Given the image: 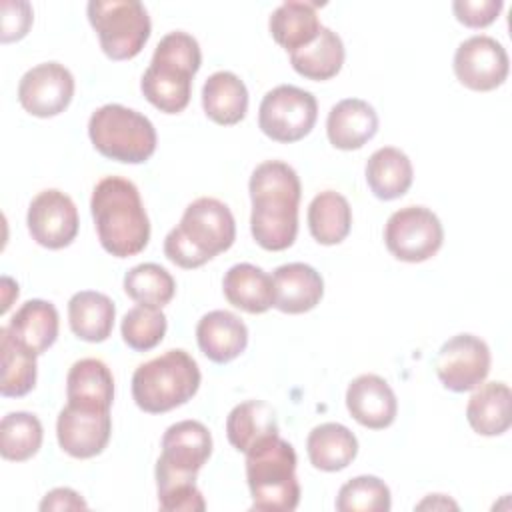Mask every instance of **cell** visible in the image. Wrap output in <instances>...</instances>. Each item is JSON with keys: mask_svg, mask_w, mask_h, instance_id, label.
<instances>
[{"mask_svg": "<svg viewBox=\"0 0 512 512\" xmlns=\"http://www.w3.org/2000/svg\"><path fill=\"white\" fill-rule=\"evenodd\" d=\"M94 148L110 160L142 164L156 150L154 124L140 112L122 104H104L88 120Z\"/></svg>", "mask_w": 512, "mask_h": 512, "instance_id": "52a82bcc", "label": "cell"}, {"mask_svg": "<svg viewBox=\"0 0 512 512\" xmlns=\"http://www.w3.org/2000/svg\"><path fill=\"white\" fill-rule=\"evenodd\" d=\"M88 20L98 34L102 52L112 60H130L138 56L150 38V16L136 0H92L88 2Z\"/></svg>", "mask_w": 512, "mask_h": 512, "instance_id": "ba28073f", "label": "cell"}, {"mask_svg": "<svg viewBox=\"0 0 512 512\" xmlns=\"http://www.w3.org/2000/svg\"><path fill=\"white\" fill-rule=\"evenodd\" d=\"M502 0H456L452 2V10L458 22H462L468 28H484L492 24L500 10Z\"/></svg>", "mask_w": 512, "mask_h": 512, "instance_id": "f35d334b", "label": "cell"}, {"mask_svg": "<svg viewBox=\"0 0 512 512\" xmlns=\"http://www.w3.org/2000/svg\"><path fill=\"white\" fill-rule=\"evenodd\" d=\"M114 302L96 290H80L68 302L72 332L86 342H104L114 328Z\"/></svg>", "mask_w": 512, "mask_h": 512, "instance_id": "4316f807", "label": "cell"}, {"mask_svg": "<svg viewBox=\"0 0 512 512\" xmlns=\"http://www.w3.org/2000/svg\"><path fill=\"white\" fill-rule=\"evenodd\" d=\"M74 96V76L60 62H42L18 82L22 108L38 118H50L68 108Z\"/></svg>", "mask_w": 512, "mask_h": 512, "instance_id": "9a60e30c", "label": "cell"}, {"mask_svg": "<svg viewBox=\"0 0 512 512\" xmlns=\"http://www.w3.org/2000/svg\"><path fill=\"white\" fill-rule=\"evenodd\" d=\"M378 132L376 110L360 98H344L328 112L326 134L338 150H358Z\"/></svg>", "mask_w": 512, "mask_h": 512, "instance_id": "ffe728a7", "label": "cell"}, {"mask_svg": "<svg viewBox=\"0 0 512 512\" xmlns=\"http://www.w3.org/2000/svg\"><path fill=\"white\" fill-rule=\"evenodd\" d=\"M200 368L186 350H168L132 374V398L148 414H162L186 404L200 388Z\"/></svg>", "mask_w": 512, "mask_h": 512, "instance_id": "8992f818", "label": "cell"}, {"mask_svg": "<svg viewBox=\"0 0 512 512\" xmlns=\"http://www.w3.org/2000/svg\"><path fill=\"white\" fill-rule=\"evenodd\" d=\"M88 504L72 488H54L40 502V510H86Z\"/></svg>", "mask_w": 512, "mask_h": 512, "instance_id": "60d3db41", "label": "cell"}, {"mask_svg": "<svg viewBox=\"0 0 512 512\" xmlns=\"http://www.w3.org/2000/svg\"><path fill=\"white\" fill-rule=\"evenodd\" d=\"M58 310L52 302L34 298L24 302L10 318V334L34 354H44L58 338Z\"/></svg>", "mask_w": 512, "mask_h": 512, "instance_id": "603a6c76", "label": "cell"}, {"mask_svg": "<svg viewBox=\"0 0 512 512\" xmlns=\"http://www.w3.org/2000/svg\"><path fill=\"white\" fill-rule=\"evenodd\" d=\"M390 488L378 476H356L342 484L336 496L338 512H388Z\"/></svg>", "mask_w": 512, "mask_h": 512, "instance_id": "d590c367", "label": "cell"}, {"mask_svg": "<svg viewBox=\"0 0 512 512\" xmlns=\"http://www.w3.org/2000/svg\"><path fill=\"white\" fill-rule=\"evenodd\" d=\"M308 228L318 244H340L352 228V208L348 200L334 190L316 194L308 206Z\"/></svg>", "mask_w": 512, "mask_h": 512, "instance_id": "1f68e13d", "label": "cell"}, {"mask_svg": "<svg viewBox=\"0 0 512 512\" xmlns=\"http://www.w3.org/2000/svg\"><path fill=\"white\" fill-rule=\"evenodd\" d=\"M278 434L274 408L264 400H246L236 404L226 418L228 442L238 452H248L258 440Z\"/></svg>", "mask_w": 512, "mask_h": 512, "instance_id": "4dcf8cb0", "label": "cell"}, {"mask_svg": "<svg viewBox=\"0 0 512 512\" xmlns=\"http://www.w3.org/2000/svg\"><path fill=\"white\" fill-rule=\"evenodd\" d=\"M196 340L208 360L226 364L246 350L248 328L236 314L228 310H212L200 318Z\"/></svg>", "mask_w": 512, "mask_h": 512, "instance_id": "d6986e66", "label": "cell"}, {"mask_svg": "<svg viewBox=\"0 0 512 512\" xmlns=\"http://www.w3.org/2000/svg\"><path fill=\"white\" fill-rule=\"evenodd\" d=\"M310 464L324 472L346 468L358 454V440L350 428L338 422H324L306 438Z\"/></svg>", "mask_w": 512, "mask_h": 512, "instance_id": "d4e9b609", "label": "cell"}, {"mask_svg": "<svg viewBox=\"0 0 512 512\" xmlns=\"http://www.w3.org/2000/svg\"><path fill=\"white\" fill-rule=\"evenodd\" d=\"M412 178V162L400 148H378L366 162L368 188L380 200H394L404 196L412 186Z\"/></svg>", "mask_w": 512, "mask_h": 512, "instance_id": "484cf974", "label": "cell"}, {"mask_svg": "<svg viewBox=\"0 0 512 512\" xmlns=\"http://www.w3.org/2000/svg\"><path fill=\"white\" fill-rule=\"evenodd\" d=\"M274 308L286 314H302L316 308L324 294V280L316 268L304 262L282 264L272 274Z\"/></svg>", "mask_w": 512, "mask_h": 512, "instance_id": "ac0fdd59", "label": "cell"}, {"mask_svg": "<svg viewBox=\"0 0 512 512\" xmlns=\"http://www.w3.org/2000/svg\"><path fill=\"white\" fill-rule=\"evenodd\" d=\"M112 434L108 408L66 404L56 420V438L60 448L72 458L98 456Z\"/></svg>", "mask_w": 512, "mask_h": 512, "instance_id": "5bb4252c", "label": "cell"}, {"mask_svg": "<svg viewBox=\"0 0 512 512\" xmlns=\"http://www.w3.org/2000/svg\"><path fill=\"white\" fill-rule=\"evenodd\" d=\"M296 450L278 434L258 440L246 452V480L252 508L262 512H292L300 502Z\"/></svg>", "mask_w": 512, "mask_h": 512, "instance_id": "5b68a950", "label": "cell"}, {"mask_svg": "<svg viewBox=\"0 0 512 512\" xmlns=\"http://www.w3.org/2000/svg\"><path fill=\"white\" fill-rule=\"evenodd\" d=\"M202 108L220 126L238 124L248 110L246 84L234 72H214L202 86Z\"/></svg>", "mask_w": 512, "mask_h": 512, "instance_id": "7402d4cb", "label": "cell"}, {"mask_svg": "<svg viewBox=\"0 0 512 512\" xmlns=\"http://www.w3.org/2000/svg\"><path fill=\"white\" fill-rule=\"evenodd\" d=\"M200 64L202 52L196 38L182 30L168 32L142 74L140 90L144 98L164 114L182 112L190 102L192 78Z\"/></svg>", "mask_w": 512, "mask_h": 512, "instance_id": "277c9868", "label": "cell"}, {"mask_svg": "<svg viewBox=\"0 0 512 512\" xmlns=\"http://www.w3.org/2000/svg\"><path fill=\"white\" fill-rule=\"evenodd\" d=\"M512 392L504 382L476 386L466 406V420L480 436H500L512 424Z\"/></svg>", "mask_w": 512, "mask_h": 512, "instance_id": "44dd1931", "label": "cell"}, {"mask_svg": "<svg viewBox=\"0 0 512 512\" xmlns=\"http://www.w3.org/2000/svg\"><path fill=\"white\" fill-rule=\"evenodd\" d=\"M318 118V102L312 92L292 84H280L266 92L258 108L260 130L282 144L298 142L310 134Z\"/></svg>", "mask_w": 512, "mask_h": 512, "instance_id": "9c48e42d", "label": "cell"}, {"mask_svg": "<svg viewBox=\"0 0 512 512\" xmlns=\"http://www.w3.org/2000/svg\"><path fill=\"white\" fill-rule=\"evenodd\" d=\"M168 322L160 308L134 306L122 318V340L136 352H148L158 346L166 334Z\"/></svg>", "mask_w": 512, "mask_h": 512, "instance_id": "8d00e7d4", "label": "cell"}, {"mask_svg": "<svg viewBox=\"0 0 512 512\" xmlns=\"http://www.w3.org/2000/svg\"><path fill=\"white\" fill-rule=\"evenodd\" d=\"M90 210L102 248L128 258L142 252L150 240V220L134 182L120 176L102 178L90 198Z\"/></svg>", "mask_w": 512, "mask_h": 512, "instance_id": "7a4b0ae2", "label": "cell"}, {"mask_svg": "<svg viewBox=\"0 0 512 512\" xmlns=\"http://www.w3.org/2000/svg\"><path fill=\"white\" fill-rule=\"evenodd\" d=\"M490 348L474 334H456L442 344L436 356V374L444 388L468 392L480 386L490 372Z\"/></svg>", "mask_w": 512, "mask_h": 512, "instance_id": "7c38bea8", "label": "cell"}, {"mask_svg": "<svg viewBox=\"0 0 512 512\" xmlns=\"http://www.w3.org/2000/svg\"><path fill=\"white\" fill-rule=\"evenodd\" d=\"M236 238L230 208L218 198L202 196L190 202L182 220L164 238V254L180 268H198L226 252Z\"/></svg>", "mask_w": 512, "mask_h": 512, "instance_id": "3957f363", "label": "cell"}, {"mask_svg": "<svg viewBox=\"0 0 512 512\" xmlns=\"http://www.w3.org/2000/svg\"><path fill=\"white\" fill-rule=\"evenodd\" d=\"M0 354H2V378L0 394L6 398L26 396L36 384V356L22 342H18L8 326L0 328Z\"/></svg>", "mask_w": 512, "mask_h": 512, "instance_id": "d6a6232c", "label": "cell"}, {"mask_svg": "<svg viewBox=\"0 0 512 512\" xmlns=\"http://www.w3.org/2000/svg\"><path fill=\"white\" fill-rule=\"evenodd\" d=\"M212 454V436L198 420H182L166 428L156 480H196Z\"/></svg>", "mask_w": 512, "mask_h": 512, "instance_id": "8fae6325", "label": "cell"}, {"mask_svg": "<svg viewBox=\"0 0 512 512\" xmlns=\"http://www.w3.org/2000/svg\"><path fill=\"white\" fill-rule=\"evenodd\" d=\"M32 240L50 250H60L78 234V210L68 194L50 188L32 198L26 216Z\"/></svg>", "mask_w": 512, "mask_h": 512, "instance_id": "2e32d148", "label": "cell"}, {"mask_svg": "<svg viewBox=\"0 0 512 512\" xmlns=\"http://www.w3.org/2000/svg\"><path fill=\"white\" fill-rule=\"evenodd\" d=\"M344 56L342 38L334 30L322 26L310 44L290 52V64L300 76L320 82L330 80L340 72Z\"/></svg>", "mask_w": 512, "mask_h": 512, "instance_id": "f546056e", "label": "cell"}, {"mask_svg": "<svg viewBox=\"0 0 512 512\" xmlns=\"http://www.w3.org/2000/svg\"><path fill=\"white\" fill-rule=\"evenodd\" d=\"M66 398L70 404L108 408L114 400V378L98 358H82L72 364L66 376Z\"/></svg>", "mask_w": 512, "mask_h": 512, "instance_id": "83f0119b", "label": "cell"}, {"mask_svg": "<svg viewBox=\"0 0 512 512\" xmlns=\"http://www.w3.org/2000/svg\"><path fill=\"white\" fill-rule=\"evenodd\" d=\"M156 486L160 508L166 512H202L206 508L196 480H156Z\"/></svg>", "mask_w": 512, "mask_h": 512, "instance_id": "74e56055", "label": "cell"}, {"mask_svg": "<svg viewBox=\"0 0 512 512\" xmlns=\"http://www.w3.org/2000/svg\"><path fill=\"white\" fill-rule=\"evenodd\" d=\"M222 290L232 306L248 314H262L274 306L272 276L248 262L228 268L222 280Z\"/></svg>", "mask_w": 512, "mask_h": 512, "instance_id": "cb8c5ba5", "label": "cell"}, {"mask_svg": "<svg viewBox=\"0 0 512 512\" xmlns=\"http://www.w3.org/2000/svg\"><path fill=\"white\" fill-rule=\"evenodd\" d=\"M248 190L252 200L250 232L256 244L272 252L290 248L298 234L302 196L296 170L282 160H266L254 168Z\"/></svg>", "mask_w": 512, "mask_h": 512, "instance_id": "6da1fadb", "label": "cell"}, {"mask_svg": "<svg viewBox=\"0 0 512 512\" xmlns=\"http://www.w3.org/2000/svg\"><path fill=\"white\" fill-rule=\"evenodd\" d=\"M346 408L358 424L370 430H382L396 420L398 400L384 378L362 374L348 384Z\"/></svg>", "mask_w": 512, "mask_h": 512, "instance_id": "e0dca14e", "label": "cell"}, {"mask_svg": "<svg viewBox=\"0 0 512 512\" xmlns=\"http://www.w3.org/2000/svg\"><path fill=\"white\" fill-rule=\"evenodd\" d=\"M416 508H458L456 502L448 500L444 494H430L424 502H420Z\"/></svg>", "mask_w": 512, "mask_h": 512, "instance_id": "b9f144b4", "label": "cell"}, {"mask_svg": "<svg viewBox=\"0 0 512 512\" xmlns=\"http://www.w3.org/2000/svg\"><path fill=\"white\" fill-rule=\"evenodd\" d=\"M510 62L506 48L492 36L478 34L464 40L454 54V74L462 86L488 92L504 84Z\"/></svg>", "mask_w": 512, "mask_h": 512, "instance_id": "4fadbf2b", "label": "cell"}, {"mask_svg": "<svg viewBox=\"0 0 512 512\" xmlns=\"http://www.w3.org/2000/svg\"><path fill=\"white\" fill-rule=\"evenodd\" d=\"M268 28L276 44L288 52H294L310 44L318 36L322 24L316 14V4L288 0L272 12Z\"/></svg>", "mask_w": 512, "mask_h": 512, "instance_id": "f1b7e54d", "label": "cell"}, {"mask_svg": "<svg viewBox=\"0 0 512 512\" xmlns=\"http://www.w3.org/2000/svg\"><path fill=\"white\" fill-rule=\"evenodd\" d=\"M442 242L444 228L438 216L424 206L400 208L384 226V244L402 262H424L440 250Z\"/></svg>", "mask_w": 512, "mask_h": 512, "instance_id": "30bf717a", "label": "cell"}, {"mask_svg": "<svg viewBox=\"0 0 512 512\" xmlns=\"http://www.w3.org/2000/svg\"><path fill=\"white\" fill-rule=\"evenodd\" d=\"M124 292L140 306L162 308L174 298L176 282L160 264L144 262L126 272Z\"/></svg>", "mask_w": 512, "mask_h": 512, "instance_id": "836d02e7", "label": "cell"}, {"mask_svg": "<svg viewBox=\"0 0 512 512\" xmlns=\"http://www.w3.org/2000/svg\"><path fill=\"white\" fill-rule=\"evenodd\" d=\"M32 6L24 0H4L2 2V42H14L28 34L32 26Z\"/></svg>", "mask_w": 512, "mask_h": 512, "instance_id": "ab89813d", "label": "cell"}, {"mask_svg": "<svg viewBox=\"0 0 512 512\" xmlns=\"http://www.w3.org/2000/svg\"><path fill=\"white\" fill-rule=\"evenodd\" d=\"M44 430L30 412H10L0 422V454L12 462L32 458L42 446Z\"/></svg>", "mask_w": 512, "mask_h": 512, "instance_id": "e575fe53", "label": "cell"}]
</instances>
